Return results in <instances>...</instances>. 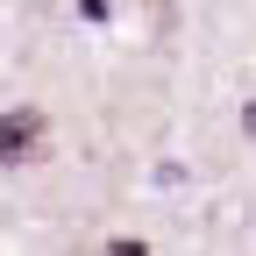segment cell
I'll return each instance as SVG.
<instances>
[{
	"label": "cell",
	"mask_w": 256,
	"mask_h": 256,
	"mask_svg": "<svg viewBox=\"0 0 256 256\" xmlns=\"http://www.w3.org/2000/svg\"><path fill=\"white\" fill-rule=\"evenodd\" d=\"M43 136H50V114H43V107H14V114H0V164H22Z\"/></svg>",
	"instance_id": "cell-1"
},
{
	"label": "cell",
	"mask_w": 256,
	"mask_h": 256,
	"mask_svg": "<svg viewBox=\"0 0 256 256\" xmlns=\"http://www.w3.org/2000/svg\"><path fill=\"white\" fill-rule=\"evenodd\" d=\"M242 128H249V136H256V100H249V107H242Z\"/></svg>",
	"instance_id": "cell-2"
}]
</instances>
